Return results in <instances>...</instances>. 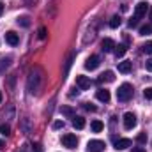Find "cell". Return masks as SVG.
Listing matches in <instances>:
<instances>
[{"mask_svg": "<svg viewBox=\"0 0 152 152\" xmlns=\"http://www.w3.org/2000/svg\"><path fill=\"white\" fill-rule=\"evenodd\" d=\"M147 11H149V4H147V2H138V5H136V9H134V16L140 20V18H143V16L147 14Z\"/></svg>", "mask_w": 152, "mask_h": 152, "instance_id": "5b68a950", "label": "cell"}, {"mask_svg": "<svg viewBox=\"0 0 152 152\" xmlns=\"http://www.w3.org/2000/svg\"><path fill=\"white\" fill-rule=\"evenodd\" d=\"M0 101H2V94H0Z\"/></svg>", "mask_w": 152, "mask_h": 152, "instance_id": "8d00e7d4", "label": "cell"}, {"mask_svg": "<svg viewBox=\"0 0 152 152\" xmlns=\"http://www.w3.org/2000/svg\"><path fill=\"white\" fill-rule=\"evenodd\" d=\"M37 83H39V76H37V73L32 71V73L28 75V88L34 92V90L37 88Z\"/></svg>", "mask_w": 152, "mask_h": 152, "instance_id": "9c48e42d", "label": "cell"}, {"mask_svg": "<svg viewBox=\"0 0 152 152\" xmlns=\"http://www.w3.org/2000/svg\"><path fill=\"white\" fill-rule=\"evenodd\" d=\"M131 67H133V62H129V60H126V62H120V64H118V71H120V73H124V75H126V73H129V71H131Z\"/></svg>", "mask_w": 152, "mask_h": 152, "instance_id": "4fadbf2b", "label": "cell"}, {"mask_svg": "<svg viewBox=\"0 0 152 152\" xmlns=\"http://www.w3.org/2000/svg\"><path fill=\"white\" fill-rule=\"evenodd\" d=\"M60 112H62L64 117H67V118H75V117H76L75 110H73L71 106H62V108H60Z\"/></svg>", "mask_w": 152, "mask_h": 152, "instance_id": "5bb4252c", "label": "cell"}, {"mask_svg": "<svg viewBox=\"0 0 152 152\" xmlns=\"http://www.w3.org/2000/svg\"><path fill=\"white\" fill-rule=\"evenodd\" d=\"M152 34V27L151 25H143V27H140V36H149Z\"/></svg>", "mask_w": 152, "mask_h": 152, "instance_id": "44dd1931", "label": "cell"}, {"mask_svg": "<svg viewBox=\"0 0 152 152\" xmlns=\"http://www.w3.org/2000/svg\"><path fill=\"white\" fill-rule=\"evenodd\" d=\"M143 51H145L147 55H152V41H149V42L143 44Z\"/></svg>", "mask_w": 152, "mask_h": 152, "instance_id": "cb8c5ba5", "label": "cell"}, {"mask_svg": "<svg viewBox=\"0 0 152 152\" xmlns=\"http://www.w3.org/2000/svg\"><path fill=\"white\" fill-rule=\"evenodd\" d=\"M115 57L117 58H120V57H124V53H126V46L124 44H120V46H115Z\"/></svg>", "mask_w": 152, "mask_h": 152, "instance_id": "d6986e66", "label": "cell"}, {"mask_svg": "<svg viewBox=\"0 0 152 152\" xmlns=\"http://www.w3.org/2000/svg\"><path fill=\"white\" fill-rule=\"evenodd\" d=\"M134 27H138V18H136V16H133V18L129 20V28H134Z\"/></svg>", "mask_w": 152, "mask_h": 152, "instance_id": "484cf974", "label": "cell"}, {"mask_svg": "<svg viewBox=\"0 0 152 152\" xmlns=\"http://www.w3.org/2000/svg\"><path fill=\"white\" fill-rule=\"evenodd\" d=\"M73 58H75V53H69V57H67V60H66V66H64V76L69 73V67H71V64H73Z\"/></svg>", "mask_w": 152, "mask_h": 152, "instance_id": "ac0fdd59", "label": "cell"}, {"mask_svg": "<svg viewBox=\"0 0 152 152\" xmlns=\"http://www.w3.org/2000/svg\"><path fill=\"white\" fill-rule=\"evenodd\" d=\"M96 97H97L101 103H108V101H110V92H108V90H104V88H99V90H97V94H96Z\"/></svg>", "mask_w": 152, "mask_h": 152, "instance_id": "7c38bea8", "label": "cell"}, {"mask_svg": "<svg viewBox=\"0 0 152 152\" xmlns=\"http://www.w3.org/2000/svg\"><path fill=\"white\" fill-rule=\"evenodd\" d=\"M73 127L75 129H83L85 127V118L83 117H75L73 118Z\"/></svg>", "mask_w": 152, "mask_h": 152, "instance_id": "9a60e30c", "label": "cell"}, {"mask_svg": "<svg viewBox=\"0 0 152 152\" xmlns=\"http://www.w3.org/2000/svg\"><path fill=\"white\" fill-rule=\"evenodd\" d=\"M34 151L36 152H42V149H41V145H34Z\"/></svg>", "mask_w": 152, "mask_h": 152, "instance_id": "d6a6232c", "label": "cell"}, {"mask_svg": "<svg viewBox=\"0 0 152 152\" xmlns=\"http://www.w3.org/2000/svg\"><path fill=\"white\" fill-rule=\"evenodd\" d=\"M18 25H21V27H28V25H30V20H28L27 16H21V18H18Z\"/></svg>", "mask_w": 152, "mask_h": 152, "instance_id": "7402d4cb", "label": "cell"}, {"mask_svg": "<svg viewBox=\"0 0 152 152\" xmlns=\"http://www.w3.org/2000/svg\"><path fill=\"white\" fill-rule=\"evenodd\" d=\"M145 69H147V71H151V73H152V58H149V60L145 62Z\"/></svg>", "mask_w": 152, "mask_h": 152, "instance_id": "4dcf8cb0", "label": "cell"}, {"mask_svg": "<svg viewBox=\"0 0 152 152\" xmlns=\"http://www.w3.org/2000/svg\"><path fill=\"white\" fill-rule=\"evenodd\" d=\"M2 12H4V4L0 2V16H2Z\"/></svg>", "mask_w": 152, "mask_h": 152, "instance_id": "e575fe53", "label": "cell"}, {"mask_svg": "<svg viewBox=\"0 0 152 152\" xmlns=\"http://www.w3.org/2000/svg\"><path fill=\"white\" fill-rule=\"evenodd\" d=\"M85 110H87V112H96V106L90 104V103H87V104H85Z\"/></svg>", "mask_w": 152, "mask_h": 152, "instance_id": "f546056e", "label": "cell"}, {"mask_svg": "<svg viewBox=\"0 0 152 152\" xmlns=\"http://www.w3.org/2000/svg\"><path fill=\"white\" fill-rule=\"evenodd\" d=\"M101 48H103V51H113L115 48V41L110 37L103 39V42H101Z\"/></svg>", "mask_w": 152, "mask_h": 152, "instance_id": "8fae6325", "label": "cell"}, {"mask_svg": "<svg viewBox=\"0 0 152 152\" xmlns=\"http://www.w3.org/2000/svg\"><path fill=\"white\" fill-rule=\"evenodd\" d=\"M46 34H48L46 27H41V28H39V39H46Z\"/></svg>", "mask_w": 152, "mask_h": 152, "instance_id": "4316f807", "label": "cell"}, {"mask_svg": "<svg viewBox=\"0 0 152 152\" xmlns=\"http://www.w3.org/2000/svg\"><path fill=\"white\" fill-rule=\"evenodd\" d=\"M0 133H2L4 136H9V134H11V127H9L7 124H2V126H0Z\"/></svg>", "mask_w": 152, "mask_h": 152, "instance_id": "603a6c76", "label": "cell"}, {"mask_svg": "<svg viewBox=\"0 0 152 152\" xmlns=\"http://www.w3.org/2000/svg\"><path fill=\"white\" fill-rule=\"evenodd\" d=\"M90 127H92V131H94V133H101L104 126H103V122H101V120H94V122L90 124Z\"/></svg>", "mask_w": 152, "mask_h": 152, "instance_id": "e0dca14e", "label": "cell"}, {"mask_svg": "<svg viewBox=\"0 0 152 152\" xmlns=\"http://www.w3.org/2000/svg\"><path fill=\"white\" fill-rule=\"evenodd\" d=\"M62 145L67 147V149H76L78 138H76L75 134H64V136H62Z\"/></svg>", "mask_w": 152, "mask_h": 152, "instance_id": "3957f363", "label": "cell"}, {"mask_svg": "<svg viewBox=\"0 0 152 152\" xmlns=\"http://www.w3.org/2000/svg\"><path fill=\"white\" fill-rule=\"evenodd\" d=\"M104 142H101V140H90L88 143H87V151L88 152H103L104 151Z\"/></svg>", "mask_w": 152, "mask_h": 152, "instance_id": "7a4b0ae2", "label": "cell"}, {"mask_svg": "<svg viewBox=\"0 0 152 152\" xmlns=\"http://www.w3.org/2000/svg\"><path fill=\"white\" fill-rule=\"evenodd\" d=\"M5 42L11 44V46H16V44L20 42L18 34H16V32H5Z\"/></svg>", "mask_w": 152, "mask_h": 152, "instance_id": "ba28073f", "label": "cell"}, {"mask_svg": "<svg viewBox=\"0 0 152 152\" xmlns=\"http://www.w3.org/2000/svg\"><path fill=\"white\" fill-rule=\"evenodd\" d=\"M143 96H145L147 99H152V87H149V88H145V92H143Z\"/></svg>", "mask_w": 152, "mask_h": 152, "instance_id": "f1b7e54d", "label": "cell"}, {"mask_svg": "<svg viewBox=\"0 0 152 152\" xmlns=\"http://www.w3.org/2000/svg\"><path fill=\"white\" fill-rule=\"evenodd\" d=\"M60 127H64V120H55L53 122V129H60Z\"/></svg>", "mask_w": 152, "mask_h": 152, "instance_id": "83f0119b", "label": "cell"}, {"mask_svg": "<svg viewBox=\"0 0 152 152\" xmlns=\"http://www.w3.org/2000/svg\"><path fill=\"white\" fill-rule=\"evenodd\" d=\"M134 126H136V115L127 112V113L124 115V127L126 129H133Z\"/></svg>", "mask_w": 152, "mask_h": 152, "instance_id": "277c9868", "label": "cell"}, {"mask_svg": "<svg viewBox=\"0 0 152 152\" xmlns=\"http://www.w3.org/2000/svg\"><path fill=\"white\" fill-rule=\"evenodd\" d=\"M120 23H122V21H120V16H113V18L110 20V27H112V28H118Z\"/></svg>", "mask_w": 152, "mask_h": 152, "instance_id": "ffe728a7", "label": "cell"}, {"mask_svg": "<svg viewBox=\"0 0 152 152\" xmlns=\"http://www.w3.org/2000/svg\"><path fill=\"white\" fill-rule=\"evenodd\" d=\"M4 147H5V142H4V140H0V149H4Z\"/></svg>", "mask_w": 152, "mask_h": 152, "instance_id": "836d02e7", "label": "cell"}, {"mask_svg": "<svg viewBox=\"0 0 152 152\" xmlns=\"http://www.w3.org/2000/svg\"><path fill=\"white\" fill-rule=\"evenodd\" d=\"M133 97V87L129 85V83H122L120 87H118V90H117V99L120 101V103H126V101H129Z\"/></svg>", "mask_w": 152, "mask_h": 152, "instance_id": "6da1fadb", "label": "cell"}, {"mask_svg": "<svg viewBox=\"0 0 152 152\" xmlns=\"http://www.w3.org/2000/svg\"><path fill=\"white\" fill-rule=\"evenodd\" d=\"M127 147H131V140H129V138H120V140L115 142V149H117V151H124V149H127Z\"/></svg>", "mask_w": 152, "mask_h": 152, "instance_id": "30bf717a", "label": "cell"}, {"mask_svg": "<svg viewBox=\"0 0 152 152\" xmlns=\"http://www.w3.org/2000/svg\"><path fill=\"white\" fill-rule=\"evenodd\" d=\"M136 142H138V143H147V134H145V133L138 134V136H136Z\"/></svg>", "mask_w": 152, "mask_h": 152, "instance_id": "d4e9b609", "label": "cell"}, {"mask_svg": "<svg viewBox=\"0 0 152 152\" xmlns=\"http://www.w3.org/2000/svg\"><path fill=\"white\" fill-rule=\"evenodd\" d=\"M113 80H115L113 73H112V71H106V73H103V75H101V78H99L97 81H99V83H103V81H110V83H112Z\"/></svg>", "mask_w": 152, "mask_h": 152, "instance_id": "2e32d148", "label": "cell"}, {"mask_svg": "<svg viewBox=\"0 0 152 152\" xmlns=\"http://www.w3.org/2000/svg\"><path fill=\"white\" fill-rule=\"evenodd\" d=\"M133 152H145V151H143L142 147H134V149H133Z\"/></svg>", "mask_w": 152, "mask_h": 152, "instance_id": "1f68e13d", "label": "cell"}, {"mask_svg": "<svg viewBox=\"0 0 152 152\" xmlns=\"http://www.w3.org/2000/svg\"><path fill=\"white\" fill-rule=\"evenodd\" d=\"M76 85H78L81 90H87V88H90V80L83 75H78L76 76Z\"/></svg>", "mask_w": 152, "mask_h": 152, "instance_id": "52a82bcc", "label": "cell"}, {"mask_svg": "<svg viewBox=\"0 0 152 152\" xmlns=\"http://www.w3.org/2000/svg\"><path fill=\"white\" fill-rule=\"evenodd\" d=\"M97 66H99V57H97V55L88 57V58H87V62H85V69H88V71L97 69Z\"/></svg>", "mask_w": 152, "mask_h": 152, "instance_id": "8992f818", "label": "cell"}, {"mask_svg": "<svg viewBox=\"0 0 152 152\" xmlns=\"http://www.w3.org/2000/svg\"><path fill=\"white\" fill-rule=\"evenodd\" d=\"M151 20H152V11H151Z\"/></svg>", "mask_w": 152, "mask_h": 152, "instance_id": "d590c367", "label": "cell"}]
</instances>
